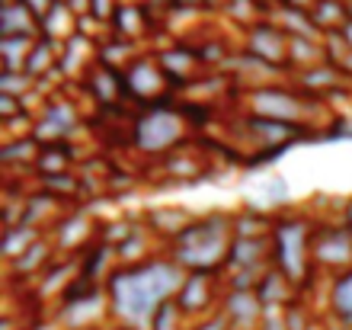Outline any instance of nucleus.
Here are the masks:
<instances>
[{
    "label": "nucleus",
    "instance_id": "obj_1",
    "mask_svg": "<svg viewBox=\"0 0 352 330\" xmlns=\"http://www.w3.org/2000/svg\"><path fill=\"white\" fill-rule=\"evenodd\" d=\"M183 269L167 260H148L138 266H122L109 279L112 311L131 327H148L164 302L183 289Z\"/></svg>",
    "mask_w": 352,
    "mask_h": 330
},
{
    "label": "nucleus",
    "instance_id": "obj_2",
    "mask_svg": "<svg viewBox=\"0 0 352 330\" xmlns=\"http://www.w3.org/2000/svg\"><path fill=\"white\" fill-rule=\"evenodd\" d=\"M231 231L234 218L228 215H208L179 228L173 240V263L192 273H208L214 266L228 263V250L234 244Z\"/></svg>",
    "mask_w": 352,
    "mask_h": 330
},
{
    "label": "nucleus",
    "instance_id": "obj_3",
    "mask_svg": "<svg viewBox=\"0 0 352 330\" xmlns=\"http://www.w3.org/2000/svg\"><path fill=\"white\" fill-rule=\"evenodd\" d=\"M307 244H311V231L307 221L285 218L278 221L272 231V247H276V269L285 276L288 282H301L307 273Z\"/></svg>",
    "mask_w": 352,
    "mask_h": 330
},
{
    "label": "nucleus",
    "instance_id": "obj_4",
    "mask_svg": "<svg viewBox=\"0 0 352 330\" xmlns=\"http://www.w3.org/2000/svg\"><path fill=\"white\" fill-rule=\"evenodd\" d=\"M179 135H183V122L170 110H151L135 125V145L141 151H164V147L176 145Z\"/></svg>",
    "mask_w": 352,
    "mask_h": 330
},
{
    "label": "nucleus",
    "instance_id": "obj_5",
    "mask_svg": "<svg viewBox=\"0 0 352 330\" xmlns=\"http://www.w3.org/2000/svg\"><path fill=\"white\" fill-rule=\"evenodd\" d=\"M250 106L256 112V119H272V122H295L307 110L305 100H298L295 93L282 90V87L256 90L250 96Z\"/></svg>",
    "mask_w": 352,
    "mask_h": 330
},
{
    "label": "nucleus",
    "instance_id": "obj_6",
    "mask_svg": "<svg viewBox=\"0 0 352 330\" xmlns=\"http://www.w3.org/2000/svg\"><path fill=\"white\" fill-rule=\"evenodd\" d=\"M314 257L324 266H346L352 260V231L349 228H327L314 240Z\"/></svg>",
    "mask_w": 352,
    "mask_h": 330
},
{
    "label": "nucleus",
    "instance_id": "obj_7",
    "mask_svg": "<svg viewBox=\"0 0 352 330\" xmlns=\"http://www.w3.org/2000/svg\"><path fill=\"white\" fill-rule=\"evenodd\" d=\"M247 42H250L253 55L260 61H266V65L278 68L285 61V32H278L276 26H253Z\"/></svg>",
    "mask_w": 352,
    "mask_h": 330
},
{
    "label": "nucleus",
    "instance_id": "obj_8",
    "mask_svg": "<svg viewBox=\"0 0 352 330\" xmlns=\"http://www.w3.org/2000/svg\"><path fill=\"white\" fill-rule=\"evenodd\" d=\"M38 19L36 13H29L19 0H7L3 10H0V39H32Z\"/></svg>",
    "mask_w": 352,
    "mask_h": 330
},
{
    "label": "nucleus",
    "instance_id": "obj_9",
    "mask_svg": "<svg viewBox=\"0 0 352 330\" xmlns=\"http://www.w3.org/2000/svg\"><path fill=\"white\" fill-rule=\"evenodd\" d=\"M266 254V240L256 234H237L228 250V266L231 269H256L260 257Z\"/></svg>",
    "mask_w": 352,
    "mask_h": 330
},
{
    "label": "nucleus",
    "instance_id": "obj_10",
    "mask_svg": "<svg viewBox=\"0 0 352 330\" xmlns=\"http://www.w3.org/2000/svg\"><path fill=\"white\" fill-rule=\"evenodd\" d=\"M160 83V71L154 68V61L148 58H138L135 65L125 74V90L135 93V96H144V93H154Z\"/></svg>",
    "mask_w": 352,
    "mask_h": 330
},
{
    "label": "nucleus",
    "instance_id": "obj_11",
    "mask_svg": "<svg viewBox=\"0 0 352 330\" xmlns=\"http://www.w3.org/2000/svg\"><path fill=\"white\" fill-rule=\"evenodd\" d=\"M77 125V112L65 103H55V106H48L45 116H42V125H38V135L36 138H48L45 132H52V138H65L67 132Z\"/></svg>",
    "mask_w": 352,
    "mask_h": 330
},
{
    "label": "nucleus",
    "instance_id": "obj_12",
    "mask_svg": "<svg viewBox=\"0 0 352 330\" xmlns=\"http://www.w3.org/2000/svg\"><path fill=\"white\" fill-rule=\"evenodd\" d=\"M260 295L256 292H231L228 295V321L234 324H253L260 318Z\"/></svg>",
    "mask_w": 352,
    "mask_h": 330
},
{
    "label": "nucleus",
    "instance_id": "obj_13",
    "mask_svg": "<svg viewBox=\"0 0 352 330\" xmlns=\"http://www.w3.org/2000/svg\"><path fill=\"white\" fill-rule=\"evenodd\" d=\"M330 308H333L336 321L352 327V269H346L340 279L333 282V292H330Z\"/></svg>",
    "mask_w": 352,
    "mask_h": 330
},
{
    "label": "nucleus",
    "instance_id": "obj_14",
    "mask_svg": "<svg viewBox=\"0 0 352 330\" xmlns=\"http://www.w3.org/2000/svg\"><path fill=\"white\" fill-rule=\"evenodd\" d=\"M208 302V285H205V273H192L189 279L183 282L179 295H176V305L183 308V311H199L205 308Z\"/></svg>",
    "mask_w": 352,
    "mask_h": 330
},
{
    "label": "nucleus",
    "instance_id": "obj_15",
    "mask_svg": "<svg viewBox=\"0 0 352 330\" xmlns=\"http://www.w3.org/2000/svg\"><path fill=\"white\" fill-rule=\"evenodd\" d=\"M29 42L32 39H0V55H3V71L16 74V71H26V58H29Z\"/></svg>",
    "mask_w": 352,
    "mask_h": 330
},
{
    "label": "nucleus",
    "instance_id": "obj_16",
    "mask_svg": "<svg viewBox=\"0 0 352 330\" xmlns=\"http://www.w3.org/2000/svg\"><path fill=\"white\" fill-rule=\"evenodd\" d=\"M71 17H74V10L67 7V3H61V0H55V3L48 7L45 17L38 19V29H42V36L52 39V32H67V26H71Z\"/></svg>",
    "mask_w": 352,
    "mask_h": 330
},
{
    "label": "nucleus",
    "instance_id": "obj_17",
    "mask_svg": "<svg viewBox=\"0 0 352 330\" xmlns=\"http://www.w3.org/2000/svg\"><path fill=\"white\" fill-rule=\"evenodd\" d=\"M36 240H38V231L36 228H29V225H13V228H7V238H3V254L16 260L19 257V247L29 250Z\"/></svg>",
    "mask_w": 352,
    "mask_h": 330
},
{
    "label": "nucleus",
    "instance_id": "obj_18",
    "mask_svg": "<svg viewBox=\"0 0 352 330\" xmlns=\"http://www.w3.org/2000/svg\"><path fill=\"white\" fill-rule=\"evenodd\" d=\"M55 42H52V39H38L36 45H32V52H29V58H26V74L29 77H36V74H42L45 71L48 65H52V61H55Z\"/></svg>",
    "mask_w": 352,
    "mask_h": 330
},
{
    "label": "nucleus",
    "instance_id": "obj_19",
    "mask_svg": "<svg viewBox=\"0 0 352 330\" xmlns=\"http://www.w3.org/2000/svg\"><path fill=\"white\" fill-rule=\"evenodd\" d=\"M278 19H282V26L292 29V36H295V39H307V36H314V29H317V23H314V19H307L305 10L282 7Z\"/></svg>",
    "mask_w": 352,
    "mask_h": 330
},
{
    "label": "nucleus",
    "instance_id": "obj_20",
    "mask_svg": "<svg viewBox=\"0 0 352 330\" xmlns=\"http://www.w3.org/2000/svg\"><path fill=\"white\" fill-rule=\"evenodd\" d=\"M256 295H260L263 305H272V302H282V295H285V276L272 269V273L263 276V282L256 285Z\"/></svg>",
    "mask_w": 352,
    "mask_h": 330
},
{
    "label": "nucleus",
    "instance_id": "obj_21",
    "mask_svg": "<svg viewBox=\"0 0 352 330\" xmlns=\"http://www.w3.org/2000/svg\"><path fill=\"white\" fill-rule=\"evenodd\" d=\"M48 254V244H42V240H36L29 250H23L16 260H13V269L16 273H32V269H38L42 266V260H45Z\"/></svg>",
    "mask_w": 352,
    "mask_h": 330
},
{
    "label": "nucleus",
    "instance_id": "obj_22",
    "mask_svg": "<svg viewBox=\"0 0 352 330\" xmlns=\"http://www.w3.org/2000/svg\"><path fill=\"white\" fill-rule=\"evenodd\" d=\"M179 305L170 298V302H164L157 308V314H154V321H151V330H176V324H179Z\"/></svg>",
    "mask_w": 352,
    "mask_h": 330
},
{
    "label": "nucleus",
    "instance_id": "obj_23",
    "mask_svg": "<svg viewBox=\"0 0 352 330\" xmlns=\"http://www.w3.org/2000/svg\"><path fill=\"white\" fill-rule=\"evenodd\" d=\"M36 145H38V138H36V135H32V138H19V141H13V145L3 147V151H0V157H3L7 164H13L16 157H32Z\"/></svg>",
    "mask_w": 352,
    "mask_h": 330
},
{
    "label": "nucleus",
    "instance_id": "obj_24",
    "mask_svg": "<svg viewBox=\"0 0 352 330\" xmlns=\"http://www.w3.org/2000/svg\"><path fill=\"white\" fill-rule=\"evenodd\" d=\"M42 183H45V189L52 193V189H58V193H71L77 186L74 176H67V174H42Z\"/></svg>",
    "mask_w": 352,
    "mask_h": 330
},
{
    "label": "nucleus",
    "instance_id": "obj_25",
    "mask_svg": "<svg viewBox=\"0 0 352 330\" xmlns=\"http://www.w3.org/2000/svg\"><path fill=\"white\" fill-rule=\"evenodd\" d=\"M336 77L333 68H320V71H307L301 81H305V87H330Z\"/></svg>",
    "mask_w": 352,
    "mask_h": 330
},
{
    "label": "nucleus",
    "instance_id": "obj_26",
    "mask_svg": "<svg viewBox=\"0 0 352 330\" xmlns=\"http://www.w3.org/2000/svg\"><path fill=\"white\" fill-rule=\"evenodd\" d=\"M100 260H106V250H102V247H96V250H93V254H90V260H87V263H84V269H80V276H84V279H90V276H96V273H100Z\"/></svg>",
    "mask_w": 352,
    "mask_h": 330
},
{
    "label": "nucleus",
    "instance_id": "obj_27",
    "mask_svg": "<svg viewBox=\"0 0 352 330\" xmlns=\"http://www.w3.org/2000/svg\"><path fill=\"white\" fill-rule=\"evenodd\" d=\"M116 3H112V0H90V13L96 19H102V17H109V13H116Z\"/></svg>",
    "mask_w": 352,
    "mask_h": 330
},
{
    "label": "nucleus",
    "instance_id": "obj_28",
    "mask_svg": "<svg viewBox=\"0 0 352 330\" xmlns=\"http://www.w3.org/2000/svg\"><path fill=\"white\" fill-rule=\"evenodd\" d=\"M19 3H23L29 13H36V19H42V17L48 13V7L55 3V0H19Z\"/></svg>",
    "mask_w": 352,
    "mask_h": 330
},
{
    "label": "nucleus",
    "instance_id": "obj_29",
    "mask_svg": "<svg viewBox=\"0 0 352 330\" xmlns=\"http://www.w3.org/2000/svg\"><path fill=\"white\" fill-rule=\"evenodd\" d=\"M16 110H19V100L16 96H10V93H0V112H3V116H16Z\"/></svg>",
    "mask_w": 352,
    "mask_h": 330
},
{
    "label": "nucleus",
    "instance_id": "obj_30",
    "mask_svg": "<svg viewBox=\"0 0 352 330\" xmlns=\"http://www.w3.org/2000/svg\"><path fill=\"white\" fill-rule=\"evenodd\" d=\"M228 324H231V321H228V314H218V318H212V321L202 324L199 330H228Z\"/></svg>",
    "mask_w": 352,
    "mask_h": 330
},
{
    "label": "nucleus",
    "instance_id": "obj_31",
    "mask_svg": "<svg viewBox=\"0 0 352 330\" xmlns=\"http://www.w3.org/2000/svg\"><path fill=\"white\" fill-rule=\"evenodd\" d=\"M282 3H285V7H292V10H305V13H307V7H311L314 0H282Z\"/></svg>",
    "mask_w": 352,
    "mask_h": 330
},
{
    "label": "nucleus",
    "instance_id": "obj_32",
    "mask_svg": "<svg viewBox=\"0 0 352 330\" xmlns=\"http://www.w3.org/2000/svg\"><path fill=\"white\" fill-rule=\"evenodd\" d=\"M67 7L74 13H84V10H90V0H67Z\"/></svg>",
    "mask_w": 352,
    "mask_h": 330
},
{
    "label": "nucleus",
    "instance_id": "obj_33",
    "mask_svg": "<svg viewBox=\"0 0 352 330\" xmlns=\"http://www.w3.org/2000/svg\"><path fill=\"white\" fill-rule=\"evenodd\" d=\"M346 228H349V231H352V199H349V202H346Z\"/></svg>",
    "mask_w": 352,
    "mask_h": 330
},
{
    "label": "nucleus",
    "instance_id": "obj_34",
    "mask_svg": "<svg viewBox=\"0 0 352 330\" xmlns=\"http://www.w3.org/2000/svg\"><path fill=\"white\" fill-rule=\"evenodd\" d=\"M343 39L349 42V48H352V23H346V26H343Z\"/></svg>",
    "mask_w": 352,
    "mask_h": 330
},
{
    "label": "nucleus",
    "instance_id": "obj_35",
    "mask_svg": "<svg viewBox=\"0 0 352 330\" xmlns=\"http://www.w3.org/2000/svg\"><path fill=\"white\" fill-rule=\"evenodd\" d=\"M346 23H352V0H349V7H346Z\"/></svg>",
    "mask_w": 352,
    "mask_h": 330
}]
</instances>
